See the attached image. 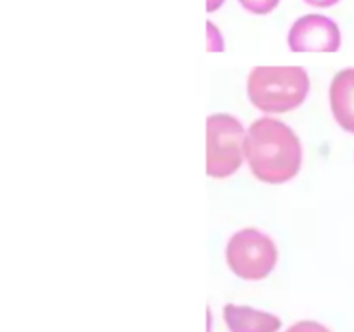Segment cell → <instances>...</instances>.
I'll use <instances>...</instances> for the list:
<instances>
[{"label":"cell","mask_w":354,"mask_h":332,"mask_svg":"<svg viewBox=\"0 0 354 332\" xmlns=\"http://www.w3.org/2000/svg\"><path fill=\"white\" fill-rule=\"evenodd\" d=\"M341 42L337 23L320 14L299 17L287 35V44L292 52H337Z\"/></svg>","instance_id":"cell-5"},{"label":"cell","mask_w":354,"mask_h":332,"mask_svg":"<svg viewBox=\"0 0 354 332\" xmlns=\"http://www.w3.org/2000/svg\"><path fill=\"white\" fill-rule=\"evenodd\" d=\"M239 2L248 12L265 16V14H270L273 9H277L280 0H239Z\"/></svg>","instance_id":"cell-8"},{"label":"cell","mask_w":354,"mask_h":332,"mask_svg":"<svg viewBox=\"0 0 354 332\" xmlns=\"http://www.w3.org/2000/svg\"><path fill=\"white\" fill-rule=\"evenodd\" d=\"M244 156L259 182L280 185L290 182L299 173L303 145L296 131L283 121L263 116L248 128Z\"/></svg>","instance_id":"cell-1"},{"label":"cell","mask_w":354,"mask_h":332,"mask_svg":"<svg viewBox=\"0 0 354 332\" xmlns=\"http://www.w3.org/2000/svg\"><path fill=\"white\" fill-rule=\"evenodd\" d=\"M306 3L313 7H332L339 2V0H304Z\"/></svg>","instance_id":"cell-11"},{"label":"cell","mask_w":354,"mask_h":332,"mask_svg":"<svg viewBox=\"0 0 354 332\" xmlns=\"http://www.w3.org/2000/svg\"><path fill=\"white\" fill-rule=\"evenodd\" d=\"M279 259L273 239L258 228L235 232L227 244V263L244 280H261L272 273Z\"/></svg>","instance_id":"cell-4"},{"label":"cell","mask_w":354,"mask_h":332,"mask_svg":"<svg viewBox=\"0 0 354 332\" xmlns=\"http://www.w3.org/2000/svg\"><path fill=\"white\" fill-rule=\"evenodd\" d=\"M225 3V0H206V9L207 12H214V10L220 9Z\"/></svg>","instance_id":"cell-12"},{"label":"cell","mask_w":354,"mask_h":332,"mask_svg":"<svg viewBox=\"0 0 354 332\" xmlns=\"http://www.w3.org/2000/svg\"><path fill=\"white\" fill-rule=\"evenodd\" d=\"M310 93V76L301 66H258L248 76V97L266 114L294 111Z\"/></svg>","instance_id":"cell-2"},{"label":"cell","mask_w":354,"mask_h":332,"mask_svg":"<svg viewBox=\"0 0 354 332\" xmlns=\"http://www.w3.org/2000/svg\"><path fill=\"white\" fill-rule=\"evenodd\" d=\"M245 127L227 113L211 114L206 120V173L213 178H228L245 161Z\"/></svg>","instance_id":"cell-3"},{"label":"cell","mask_w":354,"mask_h":332,"mask_svg":"<svg viewBox=\"0 0 354 332\" xmlns=\"http://www.w3.org/2000/svg\"><path fill=\"white\" fill-rule=\"evenodd\" d=\"M223 317L230 332H277L282 325L277 315L241 304H227Z\"/></svg>","instance_id":"cell-7"},{"label":"cell","mask_w":354,"mask_h":332,"mask_svg":"<svg viewBox=\"0 0 354 332\" xmlns=\"http://www.w3.org/2000/svg\"><path fill=\"white\" fill-rule=\"evenodd\" d=\"M206 47L209 52H223L225 50V38L221 31L218 30L216 24L207 21L206 23Z\"/></svg>","instance_id":"cell-9"},{"label":"cell","mask_w":354,"mask_h":332,"mask_svg":"<svg viewBox=\"0 0 354 332\" xmlns=\"http://www.w3.org/2000/svg\"><path fill=\"white\" fill-rule=\"evenodd\" d=\"M328 100L334 120L342 130L354 135V68L341 69L328 89Z\"/></svg>","instance_id":"cell-6"},{"label":"cell","mask_w":354,"mask_h":332,"mask_svg":"<svg viewBox=\"0 0 354 332\" xmlns=\"http://www.w3.org/2000/svg\"><path fill=\"white\" fill-rule=\"evenodd\" d=\"M287 332H332V331L315 320H303L294 324L290 329H287Z\"/></svg>","instance_id":"cell-10"}]
</instances>
